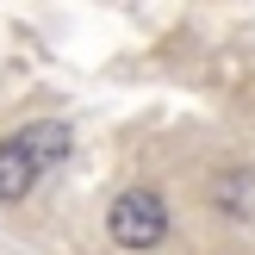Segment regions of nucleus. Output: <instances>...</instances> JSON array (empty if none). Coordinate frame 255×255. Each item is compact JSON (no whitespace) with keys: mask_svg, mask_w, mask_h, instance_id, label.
<instances>
[{"mask_svg":"<svg viewBox=\"0 0 255 255\" xmlns=\"http://www.w3.org/2000/svg\"><path fill=\"white\" fill-rule=\"evenodd\" d=\"M106 231H112L119 249H156L162 237H168V212H162V199L149 193V187H131V193L112 199Z\"/></svg>","mask_w":255,"mask_h":255,"instance_id":"obj_1","label":"nucleus"},{"mask_svg":"<svg viewBox=\"0 0 255 255\" xmlns=\"http://www.w3.org/2000/svg\"><path fill=\"white\" fill-rule=\"evenodd\" d=\"M212 206L231 218H255V174L249 168H218L212 174Z\"/></svg>","mask_w":255,"mask_h":255,"instance_id":"obj_2","label":"nucleus"},{"mask_svg":"<svg viewBox=\"0 0 255 255\" xmlns=\"http://www.w3.org/2000/svg\"><path fill=\"white\" fill-rule=\"evenodd\" d=\"M31 181H37L31 149H25L19 137H6V143H0V199H25V193H31Z\"/></svg>","mask_w":255,"mask_h":255,"instance_id":"obj_3","label":"nucleus"},{"mask_svg":"<svg viewBox=\"0 0 255 255\" xmlns=\"http://www.w3.org/2000/svg\"><path fill=\"white\" fill-rule=\"evenodd\" d=\"M19 143L31 149L37 174H44V168H56V162L69 156V125H31V131H19Z\"/></svg>","mask_w":255,"mask_h":255,"instance_id":"obj_4","label":"nucleus"}]
</instances>
